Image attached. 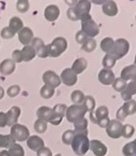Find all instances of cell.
I'll return each mask as SVG.
<instances>
[{"mask_svg":"<svg viewBox=\"0 0 136 156\" xmlns=\"http://www.w3.org/2000/svg\"><path fill=\"white\" fill-rule=\"evenodd\" d=\"M74 152L78 156L85 155L90 150V140L88 136L85 135H75L71 143Z\"/></svg>","mask_w":136,"mask_h":156,"instance_id":"6da1fadb","label":"cell"},{"mask_svg":"<svg viewBox=\"0 0 136 156\" xmlns=\"http://www.w3.org/2000/svg\"><path fill=\"white\" fill-rule=\"evenodd\" d=\"M80 21H81V31H82L88 37L93 38L94 37L99 35L100 28L98 24L92 20L90 14L86 15Z\"/></svg>","mask_w":136,"mask_h":156,"instance_id":"7a4b0ae2","label":"cell"},{"mask_svg":"<svg viewBox=\"0 0 136 156\" xmlns=\"http://www.w3.org/2000/svg\"><path fill=\"white\" fill-rule=\"evenodd\" d=\"M130 43L125 38H118L114 41V46L110 51V55H112L116 60H119L123 58L129 52Z\"/></svg>","mask_w":136,"mask_h":156,"instance_id":"3957f363","label":"cell"},{"mask_svg":"<svg viewBox=\"0 0 136 156\" xmlns=\"http://www.w3.org/2000/svg\"><path fill=\"white\" fill-rule=\"evenodd\" d=\"M87 108L82 105H72L66 108L65 116L68 122H76V121L85 118V114L87 113Z\"/></svg>","mask_w":136,"mask_h":156,"instance_id":"277c9868","label":"cell"},{"mask_svg":"<svg viewBox=\"0 0 136 156\" xmlns=\"http://www.w3.org/2000/svg\"><path fill=\"white\" fill-rule=\"evenodd\" d=\"M49 49V56L50 57H59L67 49V41L64 37H58L50 44L47 45Z\"/></svg>","mask_w":136,"mask_h":156,"instance_id":"5b68a950","label":"cell"},{"mask_svg":"<svg viewBox=\"0 0 136 156\" xmlns=\"http://www.w3.org/2000/svg\"><path fill=\"white\" fill-rule=\"evenodd\" d=\"M10 136L15 139V141H24L28 139V137L30 136V133L25 125L16 123L11 126Z\"/></svg>","mask_w":136,"mask_h":156,"instance_id":"8992f818","label":"cell"},{"mask_svg":"<svg viewBox=\"0 0 136 156\" xmlns=\"http://www.w3.org/2000/svg\"><path fill=\"white\" fill-rule=\"evenodd\" d=\"M122 128H123V124L121 122L117 120H111L106 127V133L109 137L117 139L122 136Z\"/></svg>","mask_w":136,"mask_h":156,"instance_id":"52a82bcc","label":"cell"},{"mask_svg":"<svg viewBox=\"0 0 136 156\" xmlns=\"http://www.w3.org/2000/svg\"><path fill=\"white\" fill-rule=\"evenodd\" d=\"M42 79L45 85H48V86H50L54 89L59 87L62 82L61 78L54 71H51V70H48V71L44 72Z\"/></svg>","mask_w":136,"mask_h":156,"instance_id":"ba28073f","label":"cell"},{"mask_svg":"<svg viewBox=\"0 0 136 156\" xmlns=\"http://www.w3.org/2000/svg\"><path fill=\"white\" fill-rule=\"evenodd\" d=\"M61 80L63 84L66 86H73L77 81V75L73 71L71 68H65L62 72L61 76Z\"/></svg>","mask_w":136,"mask_h":156,"instance_id":"9c48e42d","label":"cell"},{"mask_svg":"<svg viewBox=\"0 0 136 156\" xmlns=\"http://www.w3.org/2000/svg\"><path fill=\"white\" fill-rule=\"evenodd\" d=\"M90 7H91L90 1H87V0L77 1V4L75 6V9L79 20H81L86 15H89L90 11Z\"/></svg>","mask_w":136,"mask_h":156,"instance_id":"30bf717a","label":"cell"},{"mask_svg":"<svg viewBox=\"0 0 136 156\" xmlns=\"http://www.w3.org/2000/svg\"><path fill=\"white\" fill-rule=\"evenodd\" d=\"M90 149L95 156H104L107 153V147L97 139L90 141Z\"/></svg>","mask_w":136,"mask_h":156,"instance_id":"8fae6325","label":"cell"},{"mask_svg":"<svg viewBox=\"0 0 136 156\" xmlns=\"http://www.w3.org/2000/svg\"><path fill=\"white\" fill-rule=\"evenodd\" d=\"M115 74L111 69H102L98 74L99 81L104 85H111L115 80Z\"/></svg>","mask_w":136,"mask_h":156,"instance_id":"7c38bea8","label":"cell"},{"mask_svg":"<svg viewBox=\"0 0 136 156\" xmlns=\"http://www.w3.org/2000/svg\"><path fill=\"white\" fill-rule=\"evenodd\" d=\"M44 16L47 21L54 22L60 16V9L56 5H49L44 10Z\"/></svg>","mask_w":136,"mask_h":156,"instance_id":"4fadbf2b","label":"cell"},{"mask_svg":"<svg viewBox=\"0 0 136 156\" xmlns=\"http://www.w3.org/2000/svg\"><path fill=\"white\" fill-rule=\"evenodd\" d=\"M18 37H19V40L21 43L27 46L30 43H32V40L34 38V34L29 27H23L18 33Z\"/></svg>","mask_w":136,"mask_h":156,"instance_id":"5bb4252c","label":"cell"},{"mask_svg":"<svg viewBox=\"0 0 136 156\" xmlns=\"http://www.w3.org/2000/svg\"><path fill=\"white\" fill-rule=\"evenodd\" d=\"M108 114H109V110H108L107 107L101 106L96 108L95 111H93L92 114H90V119L93 123H97L98 121L108 117Z\"/></svg>","mask_w":136,"mask_h":156,"instance_id":"9a60e30c","label":"cell"},{"mask_svg":"<svg viewBox=\"0 0 136 156\" xmlns=\"http://www.w3.org/2000/svg\"><path fill=\"white\" fill-rule=\"evenodd\" d=\"M7 120H8V126H12L17 123L18 119L21 115V108L19 107L13 106L7 113Z\"/></svg>","mask_w":136,"mask_h":156,"instance_id":"2e32d148","label":"cell"},{"mask_svg":"<svg viewBox=\"0 0 136 156\" xmlns=\"http://www.w3.org/2000/svg\"><path fill=\"white\" fill-rule=\"evenodd\" d=\"M44 140L37 136H31L27 139V146L34 151H38L40 149L44 148Z\"/></svg>","mask_w":136,"mask_h":156,"instance_id":"e0dca14e","label":"cell"},{"mask_svg":"<svg viewBox=\"0 0 136 156\" xmlns=\"http://www.w3.org/2000/svg\"><path fill=\"white\" fill-rule=\"evenodd\" d=\"M120 78L124 80L125 81H131L136 79V66L135 65H130L122 69Z\"/></svg>","mask_w":136,"mask_h":156,"instance_id":"ac0fdd59","label":"cell"},{"mask_svg":"<svg viewBox=\"0 0 136 156\" xmlns=\"http://www.w3.org/2000/svg\"><path fill=\"white\" fill-rule=\"evenodd\" d=\"M16 64L11 59H5L0 64V73L4 76H8L14 72Z\"/></svg>","mask_w":136,"mask_h":156,"instance_id":"d6986e66","label":"cell"},{"mask_svg":"<svg viewBox=\"0 0 136 156\" xmlns=\"http://www.w3.org/2000/svg\"><path fill=\"white\" fill-rule=\"evenodd\" d=\"M36 115L39 120L49 122L53 117V109L49 107H40L36 111Z\"/></svg>","mask_w":136,"mask_h":156,"instance_id":"ffe728a7","label":"cell"},{"mask_svg":"<svg viewBox=\"0 0 136 156\" xmlns=\"http://www.w3.org/2000/svg\"><path fill=\"white\" fill-rule=\"evenodd\" d=\"M134 94H136V81L131 80L127 84L126 89L121 92V97L125 102H127L131 100L132 95Z\"/></svg>","mask_w":136,"mask_h":156,"instance_id":"44dd1931","label":"cell"},{"mask_svg":"<svg viewBox=\"0 0 136 156\" xmlns=\"http://www.w3.org/2000/svg\"><path fill=\"white\" fill-rule=\"evenodd\" d=\"M103 12L105 14L106 16L109 17H114L116 16L117 12H118V9H117V5L116 4L115 1H105L103 4Z\"/></svg>","mask_w":136,"mask_h":156,"instance_id":"7402d4cb","label":"cell"},{"mask_svg":"<svg viewBox=\"0 0 136 156\" xmlns=\"http://www.w3.org/2000/svg\"><path fill=\"white\" fill-rule=\"evenodd\" d=\"M74 126H75V130L74 133L75 135H85L88 136V120L86 118L80 119L78 121H76V122H74Z\"/></svg>","mask_w":136,"mask_h":156,"instance_id":"603a6c76","label":"cell"},{"mask_svg":"<svg viewBox=\"0 0 136 156\" xmlns=\"http://www.w3.org/2000/svg\"><path fill=\"white\" fill-rule=\"evenodd\" d=\"M88 66V62L85 58L83 57H81V58H77L72 65V67L71 69L73 70V71L78 75V74H81V73H83L86 68Z\"/></svg>","mask_w":136,"mask_h":156,"instance_id":"cb8c5ba5","label":"cell"},{"mask_svg":"<svg viewBox=\"0 0 136 156\" xmlns=\"http://www.w3.org/2000/svg\"><path fill=\"white\" fill-rule=\"evenodd\" d=\"M22 57H23L24 62H29V61L33 60L36 55V51L34 50V48L31 45L24 46L22 50Z\"/></svg>","mask_w":136,"mask_h":156,"instance_id":"d4e9b609","label":"cell"},{"mask_svg":"<svg viewBox=\"0 0 136 156\" xmlns=\"http://www.w3.org/2000/svg\"><path fill=\"white\" fill-rule=\"evenodd\" d=\"M16 143L15 139L10 135H0V148H10Z\"/></svg>","mask_w":136,"mask_h":156,"instance_id":"484cf974","label":"cell"},{"mask_svg":"<svg viewBox=\"0 0 136 156\" xmlns=\"http://www.w3.org/2000/svg\"><path fill=\"white\" fill-rule=\"evenodd\" d=\"M8 27L14 33H16V32L19 33L22 29V28H23V23L18 17H12L9 20V25H8Z\"/></svg>","mask_w":136,"mask_h":156,"instance_id":"4316f807","label":"cell"},{"mask_svg":"<svg viewBox=\"0 0 136 156\" xmlns=\"http://www.w3.org/2000/svg\"><path fill=\"white\" fill-rule=\"evenodd\" d=\"M114 39L112 37H105L101 41L100 47L103 51H104L106 54H109L113 46H114Z\"/></svg>","mask_w":136,"mask_h":156,"instance_id":"83f0119b","label":"cell"},{"mask_svg":"<svg viewBox=\"0 0 136 156\" xmlns=\"http://www.w3.org/2000/svg\"><path fill=\"white\" fill-rule=\"evenodd\" d=\"M85 99V95L83 92L80 90H75L71 94V100L74 103V105H82Z\"/></svg>","mask_w":136,"mask_h":156,"instance_id":"f1b7e54d","label":"cell"},{"mask_svg":"<svg viewBox=\"0 0 136 156\" xmlns=\"http://www.w3.org/2000/svg\"><path fill=\"white\" fill-rule=\"evenodd\" d=\"M122 108H123L127 116L133 115L136 113V101L133 100V99H131V100L125 102Z\"/></svg>","mask_w":136,"mask_h":156,"instance_id":"f546056e","label":"cell"},{"mask_svg":"<svg viewBox=\"0 0 136 156\" xmlns=\"http://www.w3.org/2000/svg\"><path fill=\"white\" fill-rule=\"evenodd\" d=\"M83 105L87 108V111L90 112V114H92L95 108V99L91 95H87L85 96Z\"/></svg>","mask_w":136,"mask_h":156,"instance_id":"4dcf8cb0","label":"cell"},{"mask_svg":"<svg viewBox=\"0 0 136 156\" xmlns=\"http://www.w3.org/2000/svg\"><path fill=\"white\" fill-rule=\"evenodd\" d=\"M122 153L124 156H135L136 154V147L133 141L126 144L122 149Z\"/></svg>","mask_w":136,"mask_h":156,"instance_id":"1f68e13d","label":"cell"},{"mask_svg":"<svg viewBox=\"0 0 136 156\" xmlns=\"http://www.w3.org/2000/svg\"><path fill=\"white\" fill-rule=\"evenodd\" d=\"M127 84L128 82L125 81L124 80H122L121 78H117L115 79L114 82H113V88L114 90H116L117 92H122V91H124L127 87Z\"/></svg>","mask_w":136,"mask_h":156,"instance_id":"d6a6232c","label":"cell"},{"mask_svg":"<svg viewBox=\"0 0 136 156\" xmlns=\"http://www.w3.org/2000/svg\"><path fill=\"white\" fill-rule=\"evenodd\" d=\"M116 61L117 60L113 57L112 55H110V54H105V56H104V59H103L102 64H103L104 68H105V69H111L116 65Z\"/></svg>","mask_w":136,"mask_h":156,"instance_id":"836d02e7","label":"cell"},{"mask_svg":"<svg viewBox=\"0 0 136 156\" xmlns=\"http://www.w3.org/2000/svg\"><path fill=\"white\" fill-rule=\"evenodd\" d=\"M54 88L48 86V85H44V86L40 89V95L44 99H49L54 95Z\"/></svg>","mask_w":136,"mask_h":156,"instance_id":"e575fe53","label":"cell"},{"mask_svg":"<svg viewBox=\"0 0 136 156\" xmlns=\"http://www.w3.org/2000/svg\"><path fill=\"white\" fill-rule=\"evenodd\" d=\"M97 46V43H96V40H95L94 38H90L89 37L85 43L82 45V50L87 51V52H91L95 50V48H96Z\"/></svg>","mask_w":136,"mask_h":156,"instance_id":"d590c367","label":"cell"},{"mask_svg":"<svg viewBox=\"0 0 136 156\" xmlns=\"http://www.w3.org/2000/svg\"><path fill=\"white\" fill-rule=\"evenodd\" d=\"M8 153L10 154V156H24V150L21 145L15 143L9 148Z\"/></svg>","mask_w":136,"mask_h":156,"instance_id":"8d00e7d4","label":"cell"},{"mask_svg":"<svg viewBox=\"0 0 136 156\" xmlns=\"http://www.w3.org/2000/svg\"><path fill=\"white\" fill-rule=\"evenodd\" d=\"M34 126H35V130H36L37 133H39V134H43V133H45L46 130H47V128H48V124H47V122H44V121H42V120H39V119H37V120L36 121Z\"/></svg>","mask_w":136,"mask_h":156,"instance_id":"74e56055","label":"cell"},{"mask_svg":"<svg viewBox=\"0 0 136 156\" xmlns=\"http://www.w3.org/2000/svg\"><path fill=\"white\" fill-rule=\"evenodd\" d=\"M74 136H75L74 130H67V131H65V132L63 134V136H62L63 142L65 145H71Z\"/></svg>","mask_w":136,"mask_h":156,"instance_id":"f35d334b","label":"cell"},{"mask_svg":"<svg viewBox=\"0 0 136 156\" xmlns=\"http://www.w3.org/2000/svg\"><path fill=\"white\" fill-rule=\"evenodd\" d=\"M135 132L134 127L131 124H125L123 125V128H122V136H124L125 138H130L133 136Z\"/></svg>","mask_w":136,"mask_h":156,"instance_id":"ab89813d","label":"cell"},{"mask_svg":"<svg viewBox=\"0 0 136 156\" xmlns=\"http://www.w3.org/2000/svg\"><path fill=\"white\" fill-rule=\"evenodd\" d=\"M29 7H30V5H29V2L27 1V0H19L16 4L17 10L21 13L26 12L29 9Z\"/></svg>","mask_w":136,"mask_h":156,"instance_id":"60d3db41","label":"cell"},{"mask_svg":"<svg viewBox=\"0 0 136 156\" xmlns=\"http://www.w3.org/2000/svg\"><path fill=\"white\" fill-rule=\"evenodd\" d=\"M66 105L64 104H57L54 106V108H52L53 109V112L55 113V114H58L60 116H65V112H66Z\"/></svg>","mask_w":136,"mask_h":156,"instance_id":"b9f144b4","label":"cell"},{"mask_svg":"<svg viewBox=\"0 0 136 156\" xmlns=\"http://www.w3.org/2000/svg\"><path fill=\"white\" fill-rule=\"evenodd\" d=\"M1 37L5 39H9V38H12L13 37H14L15 33L13 32L10 28L8 26V27H4L3 29L1 30Z\"/></svg>","mask_w":136,"mask_h":156,"instance_id":"7bdbcfd3","label":"cell"},{"mask_svg":"<svg viewBox=\"0 0 136 156\" xmlns=\"http://www.w3.org/2000/svg\"><path fill=\"white\" fill-rule=\"evenodd\" d=\"M20 91H21L20 86H18V85H12V86H10L8 89L7 94L9 97H15L16 95L20 94Z\"/></svg>","mask_w":136,"mask_h":156,"instance_id":"ee69618b","label":"cell"},{"mask_svg":"<svg viewBox=\"0 0 136 156\" xmlns=\"http://www.w3.org/2000/svg\"><path fill=\"white\" fill-rule=\"evenodd\" d=\"M12 61L14 62L15 64L16 63H21V62L23 61L22 51H20V50L13 51V52H12Z\"/></svg>","mask_w":136,"mask_h":156,"instance_id":"f6af8a7d","label":"cell"},{"mask_svg":"<svg viewBox=\"0 0 136 156\" xmlns=\"http://www.w3.org/2000/svg\"><path fill=\"white\" fill-rule=\"evenodd\" d=\"M45 44H44V42L41 38H39V37H34L33 40H32V47L34 48V50L36 51L37 50H39L41 47H43Z\"/></svg>","mask_w":136,"mask_h":156,"instance_id":"bcb514c9","label":"cell"},{"mask_svg":"<svg viewBox=\"0 0 136 156\" xmlns=\"http://www.w3.org/2000/svg\"><path fill=\"white\" fill-rule=\"evenodd\" d=\"M88 38H89V37H88L82 31H81V30L78 31V32L76 34V42H77L78 44L83 45Z\"/></svg>","mask_w":136,"mask_h":156,"instance_id":"7dc6e473","label":"cell"},{"mask_svg":"<svg viewBox=\"0 0 136 156\" xmlns=\"http://www.w3.org/2000/svg\"><path fill=\"white\" fill-rule=\"evenodd\" d=\"M36 55H38V57L40 58H46L49 56V49L47 45H44L43 47H41L39 50H37L36 51Z\"/></svg>","mask_w":136,"mask_h":156,"instance_id":"c3c4849f","label":"cell"},{"mask_svg":"<svg viewBox=\"0 0 136 156\" xmlns=\"http://www.w3.org/2000/svg\"><path fill=\"white\" fill-rule=\"evenodd\" d=\"M66 14H67V17L69 18L71 21H74V22L79 21L78 17H77V14L76 12V9H75V7H71L69 9L67 10Z\"/></svg>","mask_w":136,"mask_h":156,"instance_id":"681fc988","label":"cell"},{"mask_svg":"<svg viewBox=\"0 0 136 156\" xmlns=\"http://www.w3.org/2000/svg\"><path fill=\"white\" fill-rule=\"evenodd\" d=\"M116 116H117V120L119 121V122H123V121H125V119L128 117L127 114L125 113V111H124V109H123V108H122V107L119 108L117 109Z\"/></svg>","mask_w":136,"mask_h":156,"instance_id":"f907efd6","label":"cell"},{"mask_svg":"<svg viewBox=\"0 0 136 156\" xmlns=\"http://www.w3.org/2000/svg\"><path fill=\"white\" fill-rule=\"evenodd\" d=\"M36 155L37 156H52V152L49 148L44 147L42 149H40L38 151H36Z\"/></svg>","mask_w":136,"mask_h":156,"instance_id":"816d5d0a","label":"cell"},{"mask_svg":"<svg viewBox=\"0 0 136 156\" xmlns=\"http://www.w3.org/2000/svg\"><path fill=\"white\" fill-rule=\"evenodd\" d=\"M109 122H110V119L108 117H106V118H104V119L98 121L97 124L100 127H102V128H106V127L108 126V124H109Z\"/></svg>","mask_w":136,"mask_h":156,"instance_id":"f5cc1de1","label":"cell"},{"mask_svg":"<svg viewBox=\"0 0 136 156\" xmlns=\"http://www.w3.org/2000/svg\"><path fill=\"white\" fill-rule=\"evenodd\" d=\"M8 124L7 115L4 112H0V127H5Z\"/></svg>","mask_w":136,"mask_h":156,"instance_id":"db71d44e","label":"cell"},{"mask_svg":"<svg viewBox=\"0 0 136 156\" xmlns=\"http://www.w3.org/2000/svg\"><path fill=\"white\" fill-rule=\"evenodd\" d=\"M0 156H10V154L8 153V151H0Z\"/></svg>","mask_w":136,"mask_h":156,"instance_id":"11a10c76","label":"cell"},{"mask_svg":"<svg viewBox=\"0 0 136 156\" xmlns=\"http://www.w3.org/2000/svg\"><path fill=\"white\" fill-rule=\"evenodd\" d=\"M67 5H70L71 7H75L77 4V1H65Z\"/></svg>","mask_w":136,"mask_h":156,"instance_id":"9f6ffc18","label":"cell"},{"mask_svg":"<svg viewBox=\"0 0 136 156\" xmlns=\"http://www.w3.org/2000/svg\"><path fill=\"white\" fill-rule=\"evenodd\" d=\"M4 94H5V91L1 86H0V99H2L4 97Z\"/></svg>","mask_w":136,"mask_h":156,"instance_id":"6f0895ef","label":"cell"},{"mask_svg":"<svg viewBox=\"0 0 136 156\" xmlns=\"http://www.w3.org/2000/svg\"><path fill=\"white\" fill-rule=\"evenodd\" d=\"M91 2H93L95 4H104L105 1H91Z\"/></svg>","mask_w":136,"mask_h":156,"instance_id":"680465c9","label":"cell"},{"mask_svg":"<svg viewBox=\"0 0 136 156\" xmlns=\"http://www.w3.org/2000/svg\"><path fill=\"white\" fill-rule=\"evenodd\" d=\"M134 65L136 66V55H135V58H134Z\"/></svg>","mask_w":136,"mask_h":156,"instance_id":"91938a15","label":"cell"},{"mask_svg":"<svg viewBox=\"0 0 136 156\" xmlns=\"http://www.w3.org/2000/svg\"><path fill=\"white\" fill-rule=\"evenodd\" d=\"M133 142H134V144H135V147H136V139H135V140L133 141Z\"/></svg>","mask_w":136,"mask_h":156,"instance_id":"94428289","label":"cell"},{"mask_svg":"<svg viewBox=\"0 0 136 156\" xmlns=\"http://www.w3.org/2000/svg\"><path fill=\"white\" fill-rule=\"evenodd\" d=\"M55 156H62V155H61V154H60V153H59V154H56V155H55Z\"/></svg>","mask_w":136,"mask_h":156,"instance_id":"6125c7cd","label":"cell"},{"mask_svg":"<svg viewBox=\"0 0 136 156\" xmlns=\"http://www.w3.org/2000/svg\"><path fill=\"white\" fill-rule=\"evenodd\" d=\"M135 80V81H136V79H135V80Z\"/></svg>","mask_w":136,"mask_h":156,"instance_id":"be15d7a7","label":"cell"},{"mask_svg":"<svg viewBox=\"0 0 136 156\" xmlns=\"http://www.w3.org/2000/svg\"><path fill=\"white\" fill-rule=\"evenodd\" d=\"M135 19H136V16H135Z\"/></svg>","mask_w":136,"mask_h":156,"instance_id":"e7e4bbea","label":"cell"},{"mask_svg":"<svg viewBox=\"0 0 136 156\" xmlns=\"http://www.w3.org/2000/svg\"><path fill=\"white\" fill-rule=\"evenodd\" d=\"M135 156H136V154H135Z\"/></svg>","mask_w":136,"mask_h":156,"instance_id":"03108f58","label":"cell"}]
</instances>
